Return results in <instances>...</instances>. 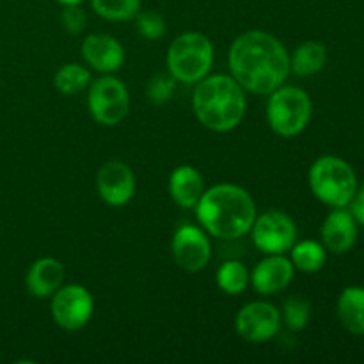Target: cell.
Listing matches in <instances>:
<instances>
[{
    "label": "cell",
    "mask_w": 364,
    "mask_h": 364,
    "mask_svg": "<svg viewBox=\"0 0 364 364\" xmlns=\"http://www.w3.org/2000/svg\"><path fill=\"white\" fill-rule=\"evenodd\" d=\"M135 20V27H137L139 34L146 39H162L166 34V20L156 11H139Z\"/></svg>",
    "instance_id": "484cf974"
},
{
    "label": "cell",
    "mask_w": 364,
    "mask_h": 364,
    "mask_svg": "<svg viewBox=\"0 0 364 364\" xmlns=\"http://www.w3.org/2000/svg\"><path fill=\"white\" fill-rule=\"evenodd\" d=\"M169 192L173 201L181 208H194L205 192L203 176L191 166H180L171 173Z\"/></svg>",
    "instance_id": "e0dca14e"
},
{
    "label": "cell",
    "mask_w": 364,
    "mask_h": 364,
    "mask_svg": "<svg viewBox=\"0 0 364 364\" xmlns=\"http://www.w3.org/2000/svg\"><path fill=\"white\" fill-rule=\"evenodd\" d=\"M64 281V265L57 258H39L28 269L25 284L32 297H52Z\"/></svg>",
    "instance_id": "2e32d148"
},
{
    "label": "cell",
    "mask_w": 364,
    "mask_h": 364,
    "mask_svg": "<svg viewBox=\"0 0 364 364\" xmlns=\"http://www.w3.org/2000/svg\"><path fill=\"white\" fill-rule=\"evenodd\" d=\"M294 274L295 267L291 259L284 258L283 255H267V258L255 267L252 274H249V281L259 295L269 297L287 290Z\"/></svg>",
    "instance_id": "4fadbf2b"
},
{
    "label": "cell",
    "mask_w": 364,
    "mask_h": 364,
    "mask_svg": "<svg viewBox=\"0 0 364 364\" xmlns=\"http://www.w3.org/2000/svg\"><path fill=\"white\" fill-rule=\"evenodd\" d=\"M57 91L64 96L80 95L89 84H91V73L82 64L70 63L59 68L53 78Z\"/></svg>",
    "instance_id": "44dd1931"
},
{
    "label": "cell",
    "mask_w": 364,
    "mask_h": 364,
    "mask_svg": "<svg viewBox=\"0 0 364 364\" xmlns=\"http://www.w3.org/2000/svg\"><path fill=\"white\" fill-rule=\"evenodd\" d=\"M176 78L171 73H156L153 75L146 85V96H148L149 103L153 105H164L169 102L176 91Z\"/></svg>",
    "instance_id": "d4e9b609"
},
{
    "label": "cell",
    "mask_w": 364,
    "mask_h": 364,
    "mask_svg": "<svg viewBox=\"0 0 364 364\" xmlns=\"http://www.w3.org/2000/svg\"><path fill=\"white\" fill-rule=\"evenodd\" d=\"M320 235L323 247L336 255H343L354 247L358 238V223L348 210L334 208L323 220Z\"/></svg>",
    "instance_id": "9a60e30c"
},
{
    "label": "cell",
    "mask_w": 364,
    "mask_h": 364,
    "mask_svg": "<svg viewBox=\"0 0 364 364\" xmlns=\"http://www.w3.org/2000/svg\"><path fill=\"white\" fill-rule=\"evenodd\" d=\"M96 188L109 206H124L135 194L134 171L121 160L105 162L96 173Z\"/></svg>",
    "instance_id": "7c38bea8"
},
{
    "label": "cell",
    "mask_w": 364,
    "mask_h": 364,
    "mask_svg": "<svg viewBox=\"0 0 364 364\" xmlns=\"http://www.w3.org/2000/svg\"><path fill=\"white\" fill-rule=\"evenodd\" d=\"M192 109L205 128L230 132L242 123L247 109L245 91L230 75H210L196 85Z\"/></svg>",
    "instance_id": "3957f363"
},
{
    "label": "cell",
    "mask_w": 364,
    "mask_h": 364,
    "mask_svg": "<svg viewBox=\"0 0 364 364\" xmlns=\"http://www.w3.org/2000/svg\"><path fill=\"white\" fill-rule=\"evenodd\" d=\"M327 63V48L318 41H306L290 57V70L299 77H309L323 70Z\"/></svg>",
    "instance_id": "d6986e66"
},
{
    "label": "cell",
    "mask_w": 364,
    "mask_h": 364,
    "mask_svg": "<svg viewBox=\"0 0 364 364\" xmlns=\"http://www.w3.org/2000/svg\"><path fill=\"white\" fill-rule=\"evenodd\" d=\"M217 287L220 291L228 295H238L247 288L249 284V270L244 263L237 259L224 262L217 270Z\"/></svg>",
    "instance_id": "7402d4cb"
},
{
    "label": "cell",
    "mask_w": 364,
    "mask_h": 364,
    "mask_svg": "<svg viewBox=\"0 0 364 364\" xmlns=\"http://www.w3.org/2000/svg\"><path fill=\"white\" fill-rule=\"evenodd\" d=\"M350 213L354 215L355 223L364 226V188L361 192H355L354 199L350 203Z\"/></svg>",
    "instance_id": "83f0119b"
},
{
    "label": "cell",
    "mask_w": 364,
    "mask_h": 364,
    "mask_svg": "<svg viewBox=\"0 0 364 364\" xmlns=\"http://www.w3.org/2000/svg\"><path fill=\"white\" fill-rule=\"evenodd\" d=\"M173 256L180 269L187 272H201L212 258L208 235L201 228L181 224L173 237Z\"/></svg>",
    "instance_id": "8fae6325"
},
{
    "label": "cell",
    "mask_w": 364,
    "mask_h": 364,
    "mask_svg": "<svg viewBox=\"0 0 364 364\" xmlns=\"http://www.w3.org/2000/svg\"><path fill=\"white\" fill-rule=\"evenodd\" d=\"M95 313V299L82 284L60 287L52 295L53 322L64 331H78L87 326Z\"/></svg>",
    "instance_id": "9c48e42d"
},
{
    "label": "cell",
    "mask_w": 364,
    "mask_h": 364,
    "mask_svg": "<svg viewBox=\"0 0 364 364\" xmlns=\"http://www.w3.org/2000/svg\"><path fill=\"white\" fill-rule=\"evenodd\" d=\"M87 107L91 117L103 127H116L127 117L130 95L119 78L112 75L100 77L89 85Z\"/></svg>",
    "instance_id": "52a82bcc"
},
{
    "label": "cell",
    "mask_w": 364,
    "mask_h": 364,
    "mask_svg": "<svg viewBox=\"0 0 364 364\" xmlns=\"http://www.w3.org/2000/svg\"><path fill=\"white\" fill-rule=\"evenodd\" d=\"M228 60L231 77L252 95H270L291 73L288 50L279 39L263 31L238 36L231 45Z\"/></svg>",
    "instance_id": "6da1fadb"
},
{
    "label": "cell",
    "mask_w": 364,
    "mask_h": 364,
    "mask_svg": "<svg viewBox=\"0 0 364 364\" xmlns=\"http://www.w3.org/2000/svg\"><path fill=\"white\" fill-rule=\"evenodd\" d=\"M313 103L308 92L295 85H281L269 95L267 121L279 137H295L308 127Z\"/></svg>",
    "instance_id": "8992f818"
},
{
    "label": "cell",
    "mask_w": 364,
    "mask_h": 364,
    "mask_svg": "<svg viewBox=\"0 0 364 364\" xmlns=\"http://www.w3.org/2000/svg\"><path fill=\"white\" fill-rule=\"evenodd\" d=\"M290 255L295 269L306 274L318 272L327 262L326 247L315 240H302L299 244L295 242L294 247L290 249Z\"/></svg>",
    "instance_id": "ffe728a7"
},
{
    "label": "cell",
    "mask_w": 364,
    "mask_h": 364,
    "mask_svg": "<svg viewBox=\"0 0 364 364\" xmlns=\"http://www.w3.org/2000/svg\"><path fill=\"white\" fill-rule=\"evenodd\" d=\"M311 316V302L304 295H290L283 304V322L294 333L304 329Z\"/></svg>",
    "instance_id": "cb8c5ba5"
},
{
    "label": "cell",
    "mask_w": 364,
    "mask_h": 364,
    "mask_svg": "<svg viewBox=\"0 0 364 364\" xmlns=\"http://www.w3.org/2000/svg\"><path fill=\"white\" fill-rule=\"evenodd\" d=\"M338 316L348 333L364 336V288L348 287L338 299Z\"/></svg>",
    "instance_id": "ac0fdd59"
},
{
    "label": "cell",
    "mask_w": 364,
    "mask_h": 364,
    "mask_svg": "<svg viewBox=\"0 0 364 364\" xmlns=\"http://www.w3.org/2000/svg\"><path fill=\"white\" fill-rule=\"evenodd\" d=\"M309 187L323 205L347 208L358 192V178L345 160L327 155L309 169Z\"/></svg>",
    "instance_id": "277c9868"
},
{
    "label": "cell",
    "mask_w": 364,
    "mask_h": 364,
    "mask_svg": "<svg viewBox=\"0 0 364 364\" xmlns=\"http://www.w3.org/2000/svg\"><path fill=\"white\" fill-rule=\"evenodd\" d=\"M85 21H87V18H85V13L80 7V4H77V6H64L63 13H60V25H63V28L68 34H80L85 28Z\"/></svg>",
    "instance_id": "4316f807"
},
{
    "label": "cell",
    "mask_w": 364,
    "mask_h": 364,
    "mask_svg": "<svg viewBox=\"0 0 364 364\" xmlns=\"http://www.w3.org/2000/svg\"><path fill=\"white\" fill-rule=\"evenodd\" d=\"M91 7L98 16L109 21L134 20L141 11V0H91Z\"/></svg>",
    "instance_id": "603a6c76"
},
{
    "label": "cell",
    "mask_w": 364,
    "mask_h": 364,
    "mask_svg": "<svg viewBox=\"0 0 364 364\" xmlns=\"http://www.w3.org/2000/svg\"><path fill=\"white\" fill-rule=\"evenodd\" d=\"M194 208L203 230L220 240L242 238L256 220L255 199L235 183L213 185L203 192Z\"/></svg>",
    "instance_id": "7a4b0ae2"
},
{
    "label": "cell",
    "mask_w": 364,
    "mask_h": 364,
    "mask_svg": "<svg viewBox=\"0 0 364 364\" xmlns=\"http://www.w3.org/2000/svg\"><path fill=\"white\" fill-rule=\"evenodd\" d=\"M249 233L263 255H284L297 242V226L294 219L279 210H270L256 217Z\"/></svg>",
    "instance_id": "ba28073f"
},
{
    "label": "cell",
    "mask_w": 364,
    "mask_h": 364,
    "mask_svg": "<svg viewBox=\"0 0 364 364\" xmlns=\"http://www.w3.org/2000/svg\"><path fill=\"white\" fill-rule=\"evenodd\" d=\"M60 6H77V4H82L84 0H57Z\"/></svg>",
    "instance_id": "f1b7e54d"
},
{
    "label": "cell",
    "mask_w": 364,
    "mask_h": 364,
    "mask_svg": "<svg viewBox=\"0 0 364 364\" xmlns=\"http://www.w3.org/2000/svg\"><path fill=\"white\" fill-rule=\"evenodd\" d=\"M279 309L265 301L249 302L238 311L235 318L237 334L249 343H265L272 340L279 333Z\"/></svg>",
    "instance_id": "30bf717a"
},
{
    "label": "cell",
    "mask_w": 364,
    "mask_h": 364,
    "mask_svg": "<svg viewBox=\"0 0 364 364\" xmlns=\"http://www.w3.org/2000/svg\"><path fill=\"white\" fill-rule=\"evenodd\" d=\"M213 66V45L201 32L178 36L167 52L169 73L183 84H198Z\"/></svg>",
    "instance_id": "5b68a950"
},
{
    "label": "cell",
    "mask_w": 364,
    "mask_h": 364,
    "mask_svg": "<svg viewBox=\"0 0 364 364\" xmlns=\"http://www.w3.org/2000/svg\"><path fill=\"white\" fill-rule=\"evenodd\" d=\"M82 57L92 70L110 75L124 63V48L110 34H91L82 43Z\"/></svg>",
    "instance_id": "5bb4252c"
}]
</instances>
